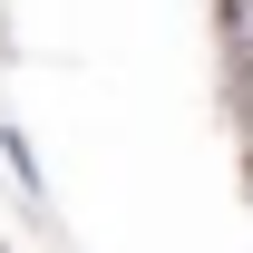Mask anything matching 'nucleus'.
Listing matches in <instances>:
<instances>
[{
    "label": "nucleus",
    "instance_id": "obj_1",
    "mask_svg": "<svg viewBox=\"0 0 253 253\" xmlns=\"http://www.w3.org/2000/svg\"><path fill=\"white\" fill-rule=\"evenodd\" d=\"M0 166H10V185H20V205H49V175H39V146L20 136V126L0 117Z\"/></svg>",
    "mask_w": 253,
    "mask_h": 253
}]
</instances>
